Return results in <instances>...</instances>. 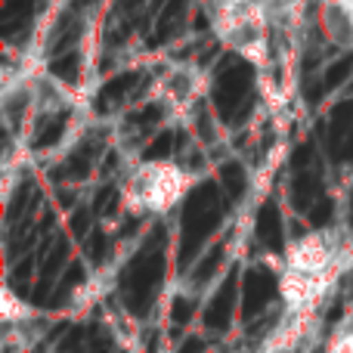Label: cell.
<instances>
[{
	"instance_id": "6da1fadb",
	"label": "cell",
	"mask_w": 353,
	"mask_h": 353,
	"mask_svg": "<svg viewBox=\"0 0 353 353\" xmlns=\"http://www.w3.org/2000/svg\"><path fill=\"white\" fill-rule=\"evenodd\" d=\"M353 263V239L344 230H313L294 239L276 270L279 301L288 316L316 319Z\"/></svg>"
},
{
	"instance_id": "7a4b0ae2",
	"label": "cell",
	"mask_w": 353,
	"mask_h": 353,
	"mask_svg": "<svg viewBox=\"0 0 353 353\" xmlns=\"http://www.w3.org/2000/svg\"><path fill=\"white\" fill-rule=\"evenodd\" d=\"M199 174L171 159H146L124 171L121 208L134 217H165L176 205H183Z\"/></svg>"
},
{
	"instance_id": "3957f363",
	"label": "cell",
	"mask_w": 353,
	"mask_h": 353,
	"mask_svg": "<svg viewBox=\"0 0 353 353\" xmlns=\"http://www.w3.org/2000/svg\"><path fill=\"white\" fill-rule=\"evenodd\" d=\"M217 41L230 53L267 72L273 50V22L254 0H201Z\"/></svg>"
},
{
	"instance_id": "277c9868",
	"label": "cell",
	"mask_w": 353,
	"mask_h": 353,
	"mask_svg": "<svg viewBox=\"0 0 353 353\" xmlns=\"http://www.w3.org/2000/svg\"><path fill=\"white\" fill-rule=\"evenodd\" d=\"M208 84H211V78L199 62H171L152 81V99L161 105L168 118L189 121L205 105Z\"/></svg>"
},
{
	"instance_id": "5b68a950",
	"label": "cell",
	"mask_w": 353,
	"mask_h": 353,
	"mask_svg": "<svg viewBox=\"0 0 353 353\" xmlns=\"http://www.w3.org/2000/svg\"><path fill=\"white\" fill-rule=\"evenodd\" d=\"M0 115L10 140H25L28 128L37 121V72L10 74L0 97Z\"/></svg>"
},
{
	"instance_id": "8992f818",
	"label": "cell",
	"mask_w": 353,
	"mask_h": 353,
	"mask_svg": "<svg viewBox=\"0 0 353 353\" xmlns=\"http://www.w3.org/2000/svg\"><path fill=\"white\" fill-rule=\"evenodd\" d=\"M316 22L332 47L353 50V0H323Z\"/></svg>"
},
{
	"instance_id": "52a82bcc",
	"label": "cell",
	"mask_w": 353,
	"mask_h": 353,
	"mask_svg": "<svg viewBox=\"0 0 353 353\" xmlns=\"http://www.w3.org/2000/svg\"><path fill=\"white\" fill-rule=\"evenodd\" d=\"M329 353H353V310H350V316L338 325L335 335H332Z\"/></svg>"
}]
</instances>
